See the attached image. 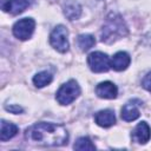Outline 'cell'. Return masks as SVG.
Instances as JSON below:
<instances>
[{
  "instance_id": "obj_12",
  "label": "cell",
  "mask_w": 151,
  "mask_h": 151,
  "mask_svg": "<svg viewBox=\"0 0 151 151\" xmlns=\"http://www.w3.org/2000/svg\"><path fill=\"white\" fill-rule=\"evenodd\" d=\"M131 58L126 52H117L111 59V67L114 71H124L130 65Z\"/></svg>"
},
{
  "instance_id": "obj_18",
  "label": "cell",
  "mask_w": 151,
  "mask_h": 151,
  "mask_svg": "<svg viewBox=\"0 0 151 151\" xmlns=\"http://www.w3.org/2000/svg\"><path fill=\"white\" fill-rule=\"evenodd\" d=\"M142 86L147 90L149 92H151V72H149L142 80Z\"/></svg>"
},
{
  "instance_id": "obj_5",
  "label": "cell",
  "mask_w": 151,
  "mask_h": 151,
  "mask_svg": "<svg viewBox=\"0 0 151 151\" xmlns=\"http://www.w3.org/2000/svg\"><path fill=\"white\" fill-rule=\"evenodd\" d=\"M87 64L91 68V71L96 73H101L109 71L111 67V60L107 57V54L103 52H92L87 57Z\"/></svg>"
},
{
  "instance_id": "obj_4",
  "label": "cell",
  "mask_w": 151,
  "mask_h": 151,
  "mask_svg": "<svg viewBox=\"0 0 151 151\" xmlns=\"http://www.w3.org/2000/svg\"><path fill=\"white\" fill-rule=\"evenodd\" d=\"M68 31L65 26L58 25L50 34L51 46L60 53H65L68 50Z\"/></svg>"
},
{
  "instance_id": "obj_7",
  "label": "cell",
  "mask_w": 151,
  "mask_h": 151,
  "mask_svg": "<svg viewBox=\"0 0 151 151\" xmlns=\"http://www.w3.org/2000/svg\"><path fill=\"white\" fill-rule=\"evenodd\" d=\"M34 0H2L1 7L5 12H9L12 14H20L26 8H28Z\"/></svg>"
},
{
  "instance_id": "obj_8",
  "label": "cell",
  "mask_w": 151,
  "mask_h": 151,
  "mask_svg": "<svg viewBox=\"0 0 151 151\" xmlns=\"http://www.w3.org/2000/svg\"><path fill=\"white\" fill-rule=\"evenodd\" d=\"M131 137H132V139L134 142H137L139 144L147 143L150 140V138H151V129L147 125V123L146 122H140L134 127V130L132 131Z\"/></svg>"
},
{
  "instance_id": "obj_17",
  "label": "cell",
  "mask_w": 151,
  "mask_h": 151,
  "mask_svg": "<svg viewBox=\"0 0 151 151\" xmlns=\"http://www.w3.org/2000/svg\"><path fill=\"white\" fill-rule=\"evenodd\" d=\"M73 147H74V150H81V151H84V150H94L96 149L94 144L92 143V140L88 137L78 138V140L76 142Z\"/></svg>"
},
{
  "instance_id": "obj_19",
  "label": "cell",
  "mask_w": 151,
  "mask_h": 151,
  "mask_svg": "<svg viewBox=\"0 0 151 151\" xmlns=\"http://www.w3.org/2000/svg\"><path fill=\"white\" fill-rule=\"evenodd\" d=\"M5 109L12 113H19V112H22V109L19 106V105H9V106H5Z\"/></svg>"
},
{
  "instance_id": "obj_10",
  "label": "cell",
  "mask_w": 151,
  "mask_h": 151,
  "mask_svg": "<svg viewBox=\"0 0 151 151\" xmlns=\"http://www.w3.org/2000/svg\"><path fill=\"white\" fill-rule=\"evenodd\" d=\"M138 105H140L139 100H130L129 103H126L122 109V119H124L125 122L136 120L140 116Z\"/></svg>"
},
{
  "instance_id": "obj_14",
  "label": "cell",
  "mask_w": 151,
  "mask_h": 151,
  "mask_svg": "<svg viewBox=\"0 0 151 151\" xmlns=\"http://www.w3.org/2000/svg\"><path fill=\"white\" fill-rule=\"evenodd\" d=\"M64 14L68 20H76L81 14V7L77 2H70L64 8Z\"/></svg>"
},
{
  "instance_id": "obj_2",
  "label": "cell",
  "mask_w": 151,
  "mask_h": 151,
  "mask_svg": "<svg viewBox=\"0 0 151 151\" xmlns=\"http://www.w3.org/2000/svg\"><path fill=\"white\" fill-rule=\"evenodd\" d=\"M129 33L127 26L124 19L116 13H111L103 26L101 29V41L105 44H112L113 41L126 37Z\"/></svg>"
},
{
  "instance_id": "obj_15",
  "label": "cell",
  "mask_w": 151,
  "mask_h": 151,
  "mask_svg": "<svg viewBox=\"0 0 151 151\" xmlns=\"http://www.w3.org/2000/svg\"><path fill=\"white\" fill-rule=\"evenodd\" d=\"M52 79H53V77H52V74H51L50 72L42 71V72L37 73V74L33 77V84H34L38 88H40V87H44V86L48 85V84L52 81Z\"/></svg>"
},
{
  "instance_id": "obj_3",
  "label": "cell",
  "mask_w": 151,
  "mask_h": 151,
  "mask_svg": "<svg viewBox=\"0 0 151 151\" xmlns=\"http://www.w3.org/2000/svg\"><path fill=\"white\" fill-rule=\"evenodd\" d=\"M80 94V87L76 80H68L57 91L55 98L60 105H68Z\"/></svg>"
},
{
  "instance_id": "obj_11",
  "label": "cell",
  "mask_w": 151,
  "mask_h": 151,
  "mask_svg": "<svg viewBox=\"0 0 151 151\" xmlns=\"http://www.w3.org/2000/svg\"><path fill=\"white\" fill-rule=\"evenodd\" d=\"M94 122L101 127H110L116 123V117L112 110H101L96 113Z\"/></svg>"
},
{
  "instance_id": "obj_16",
  "label": "cell",
  "mask_w": 151,
  "mask_h": 151,
  "mask_svg": "<svg viewBox=\"0 0 151 151\" xmlns=\"http://www.w3.org/2000/svg\"><path fill=\"white\" fill-rule=\"evenodd\" d=\"M77 44H78V47L85 52V51H88L96 44V39L91 34H80L77 39Z\"/></svg>"
},
{
  "instance_id": "obj_13",
  "label": "cell",
  "mask_w": 151,
  "mask_h": 151,
  "mask_svg": "<svg viewBox=\"0 0 151 151\" xmlns=\"http://www.w3.org/2000/svg\"><path fill=\"white\" fill-rule=\"evenodd\" d=\"M18 133V126L13 123L1 120V130H0V139L2 142H6L11 138H13Z\"/></svg>"
},
{
  "instance_id": "obj_9",
  "label": "cell",
  "mask_w": 151,
  "mask_h": 151,
  "mask_svg": "<svg viewBox=\"0 0 151 151\" xmlns=\"http://www.w3.org/2000/svg\"><path fill=\"white\" fill-rule=\"evenodd\" d=\"M96 93L98 97L104 99H114L118 94V88L111 81H103L97 85Z\"/></svg>"
},
{
  "instance_id": "obj_1",
  "label": "cell",
  "mask_w": 151,
  "mask_h": 151,
  "mask_svg": "<svg viewBox=\"0 0 151 151\" xmlns=\"http://www.w3.org/2000/svg\"><path fill=\"white\" fill-rule=\"evenodd\" d=\"M26 138L41 146H61L67 144V130L55 123H37L26 130Z\"/></svg>"
},
{
  "instance_id": "obj_6",
  "label": "cell",
  "mask_w": 151,
  "mask_h": 151,
  "mask_svg": "<svg viewBox=\"0 0 151 151\" xmlns=\"http://www.w3.org/2000/svg\"><path fill=\"white\" fill-rule=\"evenodd\" d=\"M35 21L32 18H24L13 25V34L20 40H27L34 32Z\"/></svg>"
}]
</instances>
